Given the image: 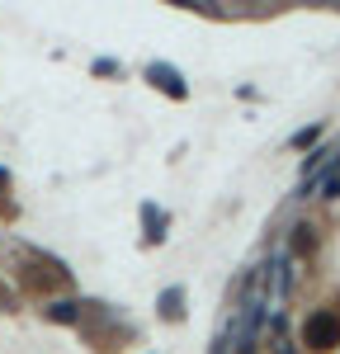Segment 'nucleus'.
<instances>
[{
    "label": "nucleus",
    "mask_w": 340,
    "mask_h": 354,
    "mask_svg": "<svg viewBox=\"0 0 340 354\" xmlns=\"http://www.w3.org/2000/svg\"><path fill=\"white\" fill-rule=\"evenodd\" d=\"M142 218H147V227H151V232H147V236H151V241H156V236H161V227H166V218H161V213H156V208H142Z\"/></svg>",
    "instance_id": "nucleus-6"
},
{
    "label": "nucleus",
    "mask_w": 340,
    "mask_h": 354,
    "mask_svg": "<svg viewBox=\"0 0 340 354\" xmlns=\"http://www.w3.org/2000/svg\"><path fill=\"white\" fill-rule=\"evenodd\" d=\"M293 232H298V236H293V250H308V245H312V227H308V222H298Z\"/></svg>",
    "instance_id": "nucleus-8"
},
{
    "label": "nucleus",
    "mask_w": 340,
    "mask_h": 354,
    "mask_svg": "<svg viewBox=\"0 0 340 354\" xmlns=\"http://www.w3.org/2000/svg\"><path fill=\"white\" fill-rule=\"evenodd\" d=\"M161 312H166V317H180V288H166V298H161Z\"/></svg>",
    "instance_id": "nucleus-7"
},
{
    "label": "nucleus",
    "mask_w": 340,
    "mask_h": 354,
    "mask_svg": "<svg viewBox=\"0 0 340 354\" xmlns=\"http://www.w3.org/2000/svg\"><path fill=\"white\" fill-rule=\"evenodd\" d=\"M147 76L161 85L170 100H185V95H189V90H185V81H180V71H175V66H166V62H151V71H147Z\"/></svg>",
    "instance_id": "nucleus-2"
},
{
    "label": "nucleus",
    "mask_w": 340,
    "mask_h": 354,
    "mask_svg": "<svg viewBox=\"0 0 340 354\" xmlns=\"http://www.w3.org/2000/svg\"><path fill=\"white\" fill-rule=\"evenodd\" d=\"M321 198H340V170H326V180H321Z\"/></svg>",
    "instance_id": "nucleus-5"
},
{
    "label": "nucleus",
    "mask_w": 340,
    "mask_h": 354,
    "mask_svg": "<svg viewBox=\"0 0 340 354\" xmlns=\"http://www.w3.org/2000/svg\"><path fill=\"white\" fill-rule=\"evenodd\" d=\"M270 274H274V307H283L288 293H293V255H279Z\"/></svg>",
    "instance_id": "nucleus-3"
},
{
    "label": "nucleus",
    "mask_w": 340,
    "mask_h": 354,
    "mask_svg": "<svg viewBox=\"0 0 340 354\" xmlns=\"http://www.w3.org/2000/svg\"><path fill=\"white\" fill-rule=\"evenodd\" d=\"M76 317H81L76 302H53V307H48V322H62V326H71Z\"/></svg>",
    "instance_id": "nucleus-4"
},
{
    "label": "nucleus",
    "mask_w": 340,
    "mask_h": 354,
    "mask_svg": "<svg viewBox=\"0 0 340 354\" xmlns=\"http://www.w3.org/2000/svg\"><path fill=\"white\" fill-rule=\"evenodd\" d=\"M303 340L312 350H336L340 345V317L336 312H312L308 326H303Z\"/></svg>",
    "instance_id": "nucleus-1"
}]
</instances>
